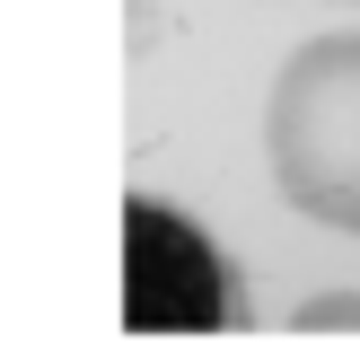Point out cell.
Returning <instances> with one entry per match:
<instances>
[{
  "mask_svg": "<svg viewBox=\"0 0 360 343\" xmlns=\"http://www.w3.org/2000/svg\"><path fill=\"white\" fill-rule=\"evenodd\" d=\"M123 326L132 335H229V326H246L238 264L158 194L123 203Z\"/></svg>",
  "mask_w": 360,
  "mask_h": 343,
  "instance_id": "obj_2",
  "label": "cell"
},
{
  "mask_svg": "<svg viewBox=\"0 0 360 343\" xmlns=\"http://www.w3.org/2000/svg\"><path fill=\"white\" fill-rule=\"evenodd\" d=\"M299 326H308V335H326V326H360V291H326V299H308V308H299Z\"/></svg>",
  "mask_w": 360,
  "mask_h": 343,
  "instance_id": "obj_3",
  "label": "cell"
},
{
  "mask_svg": "<svg viewBox=\"0 0 360 343\" xmlns=\"http://www.w3.org/2000/svg\"><path fill=\"white\" fill-rule=\"evenodd\" d=\"M264 150L290 211L360 238V35H316L281 62L264 106Z\"/></svg>",
  "mask_w": 360,
  "mask_h": 343,
  "instance_id": "obj_1",
  "label": "cell"
}]
</instances>
